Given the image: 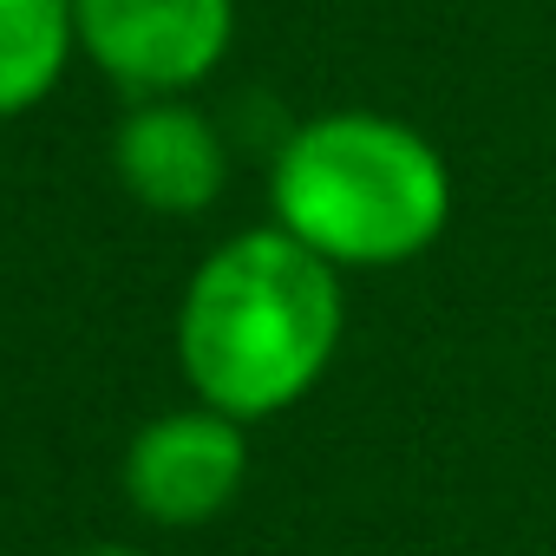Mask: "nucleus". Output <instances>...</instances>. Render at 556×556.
Returning a JSON list of instances; mask_svg holds the SVG:
<instances>
[{
  "instance_id": "1",
  "label": "nucleus",
  "mask_w": 556,
  "mask_h": 556,
  "mask_svg": "<svg viewBox=\"0 0 556 556\" xmlns=\"http://www.w3.org/2000/svg\"><path fill=\"white\" fill-rule=\"evenodd\" d=\"M341 341L334 262L289 229H255L223 242L184 295L177 354L210 413L262 419L295 406Z\"/></svg>"
},
{
  "instance_id": "3",
  "label": "nucleus",
  "mask_w": 556,
  "mask_h": 556,
  "mask_svg": "<svg viewBox=\"0 0 556 556\" xmlns=\"http://www.w3.org/2000/svg\"><path fill=\"white\" fill-rule=\"evenodd\" d=\"M229 0H73V34L125 92L203 79L229 47Z\"/></svg>"
},
{
  "instance_id": "7",
  "label": "nucleus",
  "mask_w": 556,
  "mask_h": 556,
  "mask_svg": "<svg viewBox=\"0 0 556 556\" xmlns=\"http://www.w3.org/2000/svg\"><path fill=\"white\" fill-rule=\"evenodd\" d=\"M92 556H138V549H118V543H112V549H92Z\"/></svg>"
},
{
  "instance_id": "6",
  "label": "nucleus",
  "mask_w": 556,
  "mask_h": 556,
  "mask_svg": "<svg viewBox=\"0 0 556 556\" xmlns=\"http://www.w3.org/2000/svg\"><path fill=\"white\" fill-rule=\"evenodd\" d=\"M73 47V0H0V118L40 105Z\"/></svg>"
},
{
  "instance_id": "2",
  "label": "nucleus",
  "mask_w": 556,
  "mask_h": 556,
  "mask_svg": "<svg viewBox=\"0 0 556 556\" xmlns=\"http://www.w3.org/2000/svg\"><path fill=\"white\" fill-rule=\"evenodd\" d=\"M452 210L439 151L374 112L302 125L275 157V216L321 262L387 268L419 255Z\"/></svg>"
},
{
  "instance_id": "5",
  "label": "nucleus",
  "mask_w": 556,
  "mask_h": 556,
  "mask_svg": "<svg viewBox=\"0 0 556 556\" xmlns=\"http://www.w3.org/2000/svg\"><path fill=\"white\" fill-rule=\"evenodd\" d=\"M118 177L138 203L164 216H190L223 190V144L210 118L184 105H144L118 125Z\"/></svg>"
},
{
  "instance_id": "4",
  "label": "nucleus",
  "mask_w": 556,
  "mask_h": 556,
  "mask_svg": "<svg viewBox=\"0 0 556 556\" xmlns=\"http://www.w3.org/2000/svg\"><path fill=\"white\" fill-rule=\"evenodd\" d=\"M242 484V432L229 413H170L125 452V491L157 523H203Z\"/></svg>"
}]
</instances>
